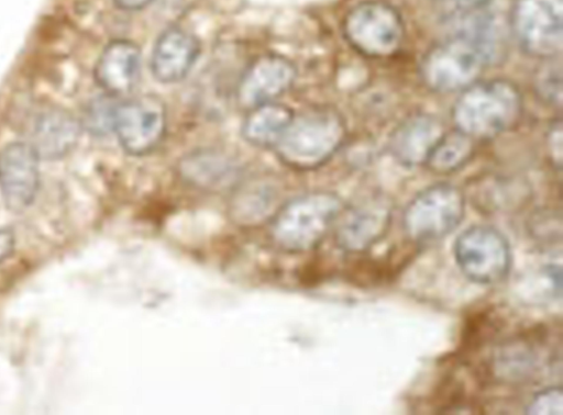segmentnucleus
<instances>
[{
  "instance_id": "f257e3e1",
  "label": "nucleus",
  "mask_w": 563,
  "mask_h": 415,
  "mask_svg": "<svg viewBox=\"0 0 563 415\" xmlns=\"http://www.w3.org/2000/svg\"><path fill=\"white\" fill-rule=\"evenodd\" d=\"M456 33L433 46L424 56L421 74L438 92L462 91L477 81L496 52L494 20L481 10L462 13Z\"/></svg>"
},
{
  "instance_id": "f03ea898",
  "label": "nucleus",
  "mask_w": 563,
  "mask_h": 415,
  "mask_svg": "<svg viewBox=\"0 0 563 415\" xmlns=\"http://www.w3.org/2000/svg\"><path fill=\"white\" fill-rule=\"evenodd\" d=\"M343 209L332 192L313 191L298 195L279 206L271 216L272 243L288 254L306 253L325 238Z\"/></svg>"
},
{
  "instance_id": "7ed1b4c3",
  "label": "nucleus",
  "mask_w": 563,
  "mask_h": 415,
  "mask_svg": "<svg viewBox=\"0 0 563 415\" xmlns=\"http://www.w3.org/2000/svg\"><path fill=\"white\" fill-rule=\"evenodd\" d=\"M521 110L518 88L505 79H490L462 90L452 117L456 128L472 138H492L511 128Z\"/></svg>"
},
{
  "instance_id": "20e7f679",
  "label": "nucleus",
  "mask_w": 563,
  "mask_h": 415,
  "mask_svg": "<svg viewBox=\"0 0 563 415\" xmlns=\"http://www.w3.org/2000/svg\"><path fill=\"white\" fill-rule=\"evenodd\" d=\"M345 134L343 117L335 110L312 108L294 115L274 149L289 168L309 170L327 162L343 144Z\"/></svg>"
},
{
  "instance_id": "39448f33",
  "label": "nucleus",
  "mask_w": 563,
  "mask_h": 415,
  "mask_svg": "<svg viewBox=\"0 0 563 415\" xmlns=\"http://www.w3.org/2000/svg\"><path fill=\"white\" fill-rule=\"evenodd\" d=\"M464 214V193L451 183L439 182L417 193L408 203L402 227L412 244L433 243L451 234Z\"/></svg>"
},
{
  "instance_id": "423d86ee",
  "label": "nucleus",
  "mask_w": 563,
  "mask_h": 415,
  "mask_svg": "<svg viewBox=\"0 0 563 415\" xmlns=\"http://www.w3.org/2000/svg\"><path fill=\"white\" fill-rule=\"evenodd\" d=\"M343 35L362 55L385 58L401 46L405 27L397 10L379 0H366L355 4L345 14Z\"/></svg>"
},
{
  "instance_id": "0eeeda50",
  "label": "nucleus",
  "mask_w": 563,
  "mask_h": 415,
  "mask_svg": "<svg viewBox=\"0 0 563 415\" xmlns=\"http://www.w3.org/2000/svg\"><path fill=\"white\" fill-rule=\"evenodd\" d=\"M454 257L472 282L492 285L504 281L511 269V249L506 236L490 225H473L454 242Z\"/></svg>"
},
{
  "instance_id": "6e6552de",
  "label": "nucleus",
  "mask_w": 563,
  "mask_h": 415,
  "mask_svg": "<svg viewBox=\"0 0 563 415\" xmlns=\"http://www.w3.org/2000/svg\"><path fill=\"white\" fill-rule=\"evenodd\" d=\"M510 25L521 48L550 59L563 43V0H514Z\"/></svg>"
},
{
  "instance_id": "1a4fd4ad",
  "label": "nucleus",
  "mask_w": 563,
  "mask_h": 415,
  "mask_svg": "<svg viewBox=\"0 0 563 415\" xmlns=\"http://www.w3.org/2000/svg\"><path fill=\"white\" fill-rule=\"evenodd\" d=\"M166 125L165 104L153 94L131 99L113 109L111 126L121 147L133 156L154 150L164 137Z\"/></svg>"
},
{
  "instance_id": "9d476101",
  "label": "nucleus",
  "mask_w": 563,
  "mask_h": 415,
  "mask_svg": "<svg viewBox=\"0 0 563 415\" xmlns=\"http://www.w3.org/2000/svg\"><path fill=\"white\" fill-rule=\"evenodd\" d=\"M391 223V204L383 195H371L342 209L334 223V242L347 254L360 255L379 243Z\"/></svg>"
},
{
  "instance_id": "9b49d317",
  "label": "nucleus",
  "mask_w": 563,
  "mask_h": 415,
  "mask_svg": "<svg viewBox=\"0 0 563 415\" xmlns=\"http://www.w3.org/2000/svg\"><path fill=\"white\" fill-rule=\"evenodd\" d=\"M38 160L27 142L9 144L0 152V192L9 210L22 212L34 201L40 184Z\"/></svg>"
},
{
  "instance_id": "f8f14e48",
  "label": "nucleus",
  "mask_w": 563,
  "mask_h": 415,
  "mask_svg": "<svg viewBox=\"0 0 563 415\" xmlns=\"http://www.w3.org/2000/svg\"><path fill=\"white\" fill-rule=\"evenodd\" d=\"M294 63L279 54H264L255 58L244 71L238 86L239 104L250 110L272 102L295 82Z\"/></svg>"
},
{
  "instance_id": "ddd939ff",
  "label": "nucleus",
  "mask_w": 563,
  "mask_h": 415,
  "mask_svg": "<svg viewBox=\"0 0 563 415\" xmlns=\"http://www.w3.org/2000/svg\"><path fill=\"white\" fill-rule=\"evenodd\" d=\"M200 53L196 35L180 26H170L156 40L152 57L153 76L163 83L183 80L191 70Z\"/></svg>"
},
{
  "instance_id": "4468645a",
  "label": "nucleus",
  "mask_w": 563,
  "mask_h": 415,
  "mask_svg": "<svg viewBox=\"0 0 563 415\" xmlns=\"http://www.w3.org/2000/svg\"><path fill=\"white\" fill-rule=\"evenodd\" d=\"M141 71V51L126 40H115L102 51L95 68L98 85L110 96L133 90Z\"/></svg>"
},
{
  "instance_id": "2eb2a0df",
  "label": "nucleus",
  "mask_w": 563,
  "mask_h": 415,
  "mask_svg": "<svg viewBox=\"0 0 563 415\" xmlns=\"http://www.w3.org/2000/svg\"><path fill=\"white\" fill-rule=\"evenodd\" d=\"M440 120L430 114H416L398 125L390 139V150L405 167L424 165L427 158L443 135Z\"/></svg>"
},
{
  "instance_id": "dca6fc26",
  "label": "nucleus",
  "mask_w": 563,
  "mask_h": 415,
  "mask_svg": "<svg viewBox=\"0 0 563 415\" xmlns=\"http://www.w3.org/2000/svg\"><path fill=\"white\" fill-rule=\"evenodd\" d=\"M78 136L79 124L73 115L58 108H47L34 115L27 143L40 158L56 159L75 146Z\"/></svg>"
},
{
  "instance_id": "f3484780",
  "label": "nucleus",
  "mask_w": 563,
  "mask_h": 415,
  "mask_svg": "<svg viewBox=\"0 0 563 415\" xmlns=\"http://www.w3.org/2000/svg\"><path fill=\"white\" fill-rule=\"evenodd\" d=\"M178 172L189 186L203 190H222L236 183L240 168L223 153L201 149L184 157Z\"/></svg>"
},
{
  "instance_id": "a211bd4d",
  "label": "nucleus",
  "mask_w": 563,
  "mask_h": 415,
  "mask_svg": "<svg viewBox=\"0 0 563 415\" xmlns=\"http://www.w3.org/2000/svg\"><path fill=\"white\" fill-rule=\"evenodd\" d=\"M295 113L282 103L267 102L249 110L242 124V136L253 146L274 148Z\"/></svg>"
},
{
  "instance_id": "6ab92c4d",
  "label": "nucleus",
  "mask_w": 563,
  "mask_h": 415,
  "mask_svg": "<svg viewBox=\"0 0 563 415\" xmlns=\"http://www.w3.org/2000/svg\"><path fill=\"white\" fill-rule=\"evenodd\" d=\"M474 138L455 128L444 132L430 152L426 166L437 173H451L462 168L474 154Z\"/></svg>"
},
{
  "instance_id": "aec40b11",
  "label": "nucleus",
  "mask_w": 563,
  "mask_h": 415,
  "mask_svg": "<svg viewBox=\"0 0 563 415\" xmlns=\"http://www.w3.org/2000/svg\"><path fill=\"white\" fill-rule=\"evenodd\" d=\"M272 188L262 183H251L235 193L231 203V217L241 226H254L265 221L274 205Z\"/></svg>"
},
{
  "instance_id": "412c9836",
  "label": "nucleus",
  "mask_w": 563,
  "mask_h": 415,
  "mask_svg": "<svg viewBox=\"0 0 563 415\" xmlns=\"http://www.w3.org/2000/svg\"><path fill=\"white\" fill-rule=\"evenodd\" d=\"M530 415H562L563 392L561 386H549L537 392L525 410Z\"/></svg>"
},
{
  "instance_id": "4be33fe9",
  "label": "nucleus",
  "mask_w": 563,
  "mask_h": 415,
  "mask_svg": "<svg viewBox=\"0 0 563 415\" xmlns=\"http://www.w3.org/2000/svg\"><path fill=\"white\" fill-rule=\"evenodd\" d=\"M562 76L560 63L547 64L537 79L539 93L545 101L554 105H561Z\"/></svg>"
},
{
  "instance_id": "5701e85b",
  "label": "nucleus",
  "mask_w": 563,
  "mask_h": 415,
  "mask_svg": "<svg viewBox=\"0 0 563 415\" xmlns=\"http://www.w3.org/2000/svg\"><path fill=\"white\" fill-rule=\"evenodd\" d=\"M548 148L553 164L561 168L562 164V125L561 121L552 124L548 133Z\"/></svg>"
},
{
  "instance_id": "b1692460",
  "label": "nucleus",
  "mask_w": 563,
  "mask_h": 415,
  "mask_svg": "<svg viewBox=\"0 0 563 415\" xmlns=\"http://www.w3.org/2000/svg\"><path fill=\"white\" fill-rule=\"evenodd\" d=\"M488 1L489 0H444L449 8L453 9L460 14L482 9Z\"/></svg>"
},
{
  "instance_id": "393cba45",
  "label": "nucleus",
  "mask_w": 563,
  "mask_h": 415,
  "mask_svg": "<svg viewBox=\"0 0 563 415\" xmlns=\"http://www.w3.org/2000/svg\"><path fill=\"white\" fill-rule=\"evenodd\" d=\"M14 243L13 232L10 228H0V262L13 253Z\"/></svg>"
},
{
  "instance_id": "a878e982",
  "label": "nucleus",
  "mask_w": 563,
  "mask_h": 415,
  "mask_svg": "<svg viewBox=\"0 0 563 415\" xmlns=\"http://www.w3.org/2000/svg\"><path fill=\"white\" fill-rule=\"evenodd\" d=\"M153 0H114L115 4L126 11H137L146 8Z\"/></svg>"
}]
</instances>
